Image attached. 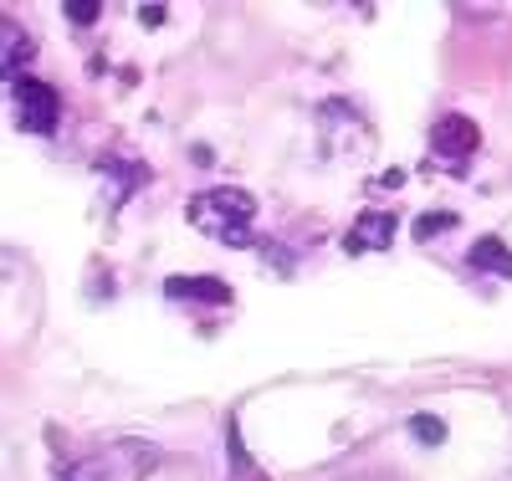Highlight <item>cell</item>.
I'll use <instances>...</instances> for the list:
<instances>
[{
  "instance_id": "6da1fadb",
  "label": "cell",
  "mask_w": 512,
  "mask_h": 481,
  "mask_svg": "<svg viewBox=\"0 0 512 481\" xmlns=\"http://www.w3.org/2000/svg\"><path fill=\"white\" fill-rule=\"evenodd\" d=\"M185 215H190L195 231L216 236L226 246H246L251 241V221H256V200L246 190H236V185H216V190L190 195Z\"/></svg>"
},
{
  "instance_id": "7a4b0ae2",
  "label": "cell",
  "mask_w": 512,
  "mask_h": 481,
  "mask_svg": "<svg viewBox=\"0 0 512 481\" xmlns=\"http://www.w3.org/2000/svg\"><path fill=\"white\" fill-rule=\"evenodd\" d=\"M11 108H16V123L26 134H52L57 128V93L41 77H16L11 82Z\"/></svg>"
},
{
  "instance_id": "3957f363",
  "label": "cell",
  "mask_w": 512,
  "mask_h": 481,
  "mask_svg": "<svg viewBox=\"0 0 512 481\" xmlns=\"http://www.w3.org/2000/svg\"><path fill=\"white\" fill-rule=\"evenodd\" d=\"M395 231H400V221H395V210H364L359 221L344 231V251L349 256H369V251H390L395 246Z\"/></svg>"
},
{
  "instance_id": "277c9868",
  "label": "cell",
  "mask_w": 512,
  "mask_h": 481,
  "mask_svg": "<svg viewBox=\"0 0 512 481\" xmlns=\"http://www.w3.org/2000/svg\"><path fill=\"white\" fill-rule=\"evenodd\" d=\"M477 144H482L477 123H472V118H461V113H446V118L431 128V149H436L441 159H466Z\"/></svg>"
},
{
  "instance_id": "5b68a950",
  "label": "cell",
  "mask_w": 512,
  "mask_h": 481,
  "mask_svg": "<svg viewBox=\"0 0 512 481\" xmlns=\"http://www.w3.org/2000/svg\"><path fill=\"white\" fill-rule=\"evenodd\" d=\"M164 292L175 297V302H231V287L221 282V277H169L164 282Z\"/></svg>"
},
{
  "instance_id": "8992f818",
  "label": "cell",
  "mask_w": 512,
  "mask_h": 481,
  "mask_svg": "<svg viewBox=\"0 0 512 481\" xmlns=\"http://www.w3.org/2000/svg\"><path fill=\"white\" fill-rule=\"evenodd\" d=\"M31 52H36V47H31V36H26L16 21H0V77H11V82H16L21 67L31 62Z\"/></svg>"
},
{
  "instance_id": "52a82bcc",
  "label": "cell",
  "mask_w": 512,
  "mask_h": 481,
  "mask_svg": "<svg viewBox=\"0 0 512 481\" xmlns=\"http://www.w3.org/2000/svg\"><path fill=\"white\" fill-rule=\"evenodd\" d=\"M466 261H472L477 272H497V277H512V251L497 241V236H482L472 251H466Z\"/></svg>"
},
{
  "instance_id": "ba28073f",
  "label": "cell",
  "mask_w": 512,
  "mask_h": 481,
  "mask_svg": "<svg viewBox=\"0 0 512 481\" xmlns=\"http://www.w3.org/2000/svg\"><path fill=\"white\" fill-rule=\"evenodd\" d=\"M410 435H415L420 446H441L446 441V425L436 415H410Z\"/></svg>"
},
{
  "instance_id": "9c48e42d",
  "label": "cell",
  "mask_w": 512,
  "mask_h": 481,
  "mask_svg": "<svg viewBox=\"0 0 512 481\" xmlns=\"http://www.w3.org/2000/svg\"><path fill=\"white\" fill-rule=\"evenodd\" d=\"M451 226H456V215H446V210H441V215H420V221H415V236L431 241V236H441V231H451Z\"/></svg>"
},
{
  "instance_id": "30bf717a",
  "label": "cell",
  "mask_w": 512,
  "mask_h": 481,
  "mask_svg": "<svg viewBox=\"0 0 512 481\" xmlns=\"http://www.w3.org/2000/svg\"><path fill=\"white\" fill-rule=\"evenodd\" d=\"M67 16H72L77 26H88V21H98V6H93V0H72V6H67Z\"/></svg>"
}]
</instances>
